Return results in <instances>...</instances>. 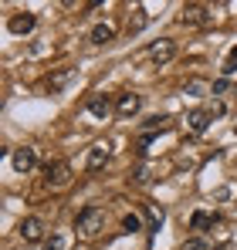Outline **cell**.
<instances>
[{"mask_svg":"<svg viewBox=\"0 0 237 250\" xmlns=\"http://www.w3.org/2000/svg\"><path fill=\"white\" fill-rule=\"evenodd\" d=\"M105 227V209L102 207H81L78 209V220H75V230L81 237H98Z\"/></svg>","mask_w":237,"mask_h":250,"instance_id":"obj_1","label":"cell"},{"mask_svg":"<svg viewBox=\"0 0 237 250\" xmlns=\"http://www.w3.org/2000/svg\"><path fill=\"white\" fill-rule=\"evenodd\" d=\"M44 186L47 189H65V186H71V166L68 163H47L44 166Z\"/></svg>","mask_w":237,"mask_h":250,"instance_id":"obj_2","label":"cell"},{"mask_svg":"<svg viewBox=\"0 0 237 250\" xmlns=\"http://www.w3.org/2000/svg\"><path fill=\"white\" fill-rule=\"evenodd\" d=\"M180 24H183V27H207V24H210V10H207L203 3H190V7H183V14H180Z\"/></svg>","mask_w":237,"mask_h":250,"instance_id":"obj_3","label":"cell"},{"mask_svg":"<svg viewBox=\"0 0 237 250\" xmlns=\"http://www.w3.org/2000/svg\"><path fill=\"white\" fill-rule=\"evenodd\" d=\"M21 240L24 244H41L44 240V220L41 216H24L21 220Z\"/></svg>","mask_w":237,"mask_h":250,"instance_id":"obj_4","label":"cell"},{"mask_svg":"<svg viewBox=\"0 0 237 250\" xmlns=\"http://www.w3.org/2000/svg\"><path fill=\"white\" fill-rule=\"evenodd\" d=\"M173 58H176V44L166 41V38H163V41H156L153 47H149V61H153L156 68H166Z\"/></svg>","mask_w":237,"mask_h":250,"instance_id":"obj_5","label":"cell"},{"mask_svg":"<svg viewBox=\"0 0 237 250\" xmlns=\"http://www.w3.org/2000/svg\"><path fill=\"white\" fill-rule=\"evenodd\" d=\"M139 108H142V98H139L136 91H122V95L116 98V112L122 115V119H132Z\"/></svg>","mask_w":237,"mask_h":250,"instance_id":"obj_6","label":"cell"},{"mask_svg":"<svg viewBox=\"0 0 237 250\" xmlns=\"http://www.w3.org/2000/svg\"><path fill=\"white\" fill-rule=\"evenodd\" d=\"M112 108H116V105H112L105 95H92V98H88V115H95V119H102V122L112 115Z\"/></svg>","mask_w":237,"mask_h":250,"instance_id":"obj_7","label":"cell"},{"mask_svg":"<svg viewBox=\"0 0 237 250\" xmlns=\"http://www.w3.org/2000/svg\"><path fill=\"white\" fill-rule=\"evenodd\" d=\"M75 75H78V71H75V68H61V71H54V75H51V78H47V88H51V91H54V95H58V91H65V88H68V84L75 82Z\"/></svg>","mask_w":237,"mask_h":250,"instance_id":"obj_8","label":"cell"},{"mask_svg":"<svg viewBox=\"0 0 237 250\" xmlns=\"http://www.w3.org/2000/svg\"><path fill=\"white\" fill-rule=\"evenodd\" d=\"M34 166H38V152L34 149H17L14 152V169L17 172H31Z\"/></svg>","mask_w":237,"mask_h":250,"instance_id":"obj_9","label":"cell"},{"mask_svg":"<svg viewBox=\"0 0 237 250\" xmlns=\"http://www.w3.org/2000/svg\"><path fill=\"white\" fill-rule=\"evenodd\" d=\"M34 24H38L34 14H14V17H10V31H14V34H31Z\"/></svg>","mask_w":237,"mask_h":250,"instance_id":"obj_10","label":"cell"},{"mask_svg":"<svg viewBox=\"0 0 237 250\" xmlns=\"http://www.w3.org/2000/svg\"><path fill=\"white\" fill-rule=\"evenodd\" d=\"M210 88H213V84L207 82V78H187V84H183V91H187V95H193V98L210 95Z\"/></svg>","mask_w":237,"mask_h":250,"instance_id":"obj_11","label":"cell"},{"mask_svg":"<svg viewBox=\"0 0 237 250\" xmlns=\"http://www.w3.org/2000/svg\"><path fill=\"white\" fill-rule=\"evenodd\" d=\"M105 159H109V149L98 142V146H92V149H88V159H85V166H88V169H98V166H105Z\"/></svg>","mask_w":237,"mask_h":250,"instance_id":"obj_12","label":"cell"},{"mask_svg":"<svg viewBox=\"0 0 237 250\" xmlns=\"http://www.w3.org/2000/svg\"><path fill=\"white\" fill-rule=\"evenodd\" d=\"M88 38H92V44H109L116 38V27H112V24H95Z\"/></svg>","mask_w":237,"mask_h":250,"instance_id":"obj_13","label":"cell"},{"mask_svg":"<svg viewBox=\"0 0 237 250\" xmlns=\"http://www.w3.org/2000/svg\"><path fill=\"white\" fill-rule=\"evenodd\" d=\"M213 122V119H210V112H190V115H187V125H190V132H207V125Z\"/></svg>","mask_w":237,"mask_h":250,"instance_id":"obj_14","label":"cell"},{"mask_svg":"<svg viewBox=\"0 0 237 250\" xmlns=\"http://www.w3.org/2000/svg\"><path fill=\"white\" fill-rule=\"evenodd\" d=\"M217 223V216H210V213H203V209H197L193 216H190V227L193 230H203V227H213Z\"/></svg>","mask_w":237,"mask_h":250,"instance_id":"obj_15","label":"cell"},{"mask_svg":"<svg viewBox=\"0 0 237 250\" xmlns=\"http://www.w3.org/2000/svg\"><path fill=\"white\" fill-rule=\"evenodd\" d=\"M136 230H142V220L136 213H125L122 216V233H136Z\"/></svg>","mask_w":237,"mask_h":250,"instance_id":"obj_16","label":"cell"},{"mask_svg":"<svg viewBox=\"0 0 237 250\" xmlns=\"http://www.w3.org/2000/svg\"><path fill=\"white\" fill-rule=\"evenodd\" d=\"M68 244H71V240H68L65 233H51V240L44 244V250H68Z\"/></svg>","mask_w":237,"mask_h":250,"instance_id":"obj_17","label":"cell"},{"mask_svg":"<svg viewBox=\"0 0 237 250\" xmlns=\"http://www.w3.org/2000/svg\"><path fill=\"white\" fill-rule=\"evenodd\" d=\"M234 71H237V47H231V54L224 61V75H234Z\"/></svg>","mask_w":237,"mask_h":250,"instance_id":"obj_18","label":"cell"},{"mask_svg":"<svg viewBox=\"0 0 237 250\" xmlns=\"http://www.w3.org/2000/svg\"><path fill=\"white\" fill-rule=\"evenodd\" d=\"M183 250H210L200 237H190V240H183Z\"/></svg>","mask_w":237,"mask_h":250,"instance_id":"obj_19","label":"cell"},{"mask_svg":"<svg viewBox=\"0 0 237 250\" xmlns=\"http://www.w3.org/2000/svg\"><path fill=\"white\" fill-rule=\"evenodd\" d=\"M227 88H231V82H227V78H217V82H213V88H210V95H224Z\"/></svg>","mask_w":237,"mask_h":250,"instance_id":"obj_20","label":"cell"},{"mask_svg":"<svg viewBox=\"0 0 237 250\" xmlns=\"http://www.w3.org/2000/svg\"><path fill=\"white\" fill-rule=\"evenodd\" d=\"M207 112H210V119H220L227 108H224V102H210V108H207Z\"/></svg>","mask_w":237,"mask_h":250,"instance_id":"obj_21","label":"cell"},{"mask_svg":"<svg viewBox=\"0 0 237 250\" xmlns=\"http://www.w3.org/2000/svg\"><path fill=\"white\" fill-rule=\"evenodd\" d=\"M132 176H136V183H146V179H149V172H146V166H139L136 172H132Z\"/></svg>","mask_w":237,"mask_h":250,"instance_id":"obj_22","label":"cell"},{"mask_svg":"<svg viewBox=\"0 0 237 250\" xmlns=\"http://www.w3.org/2000/svg\"><path fill=\"white\" fill-rule=\"evenodd\" d=\"M217 250H224V247H217Z\"/></svg>","mask_w":237,"mask_h":250,"instance_id":"obj_23","label":"cell"}]
</instances>
